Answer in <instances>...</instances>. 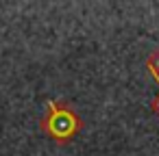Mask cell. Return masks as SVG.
Instances as JSON below:
<instances>
[{"label":"cell","mask_w":159,"mask_h":156,"mask_svg":"<svg viewBox=\"0 0 159 156\" xmlns=\"http://www.w3.org/2000/svg\"><path fill=\"white\" fill-rule=\"evenodd\" d=\"M81 126H83L81 117L76 115V111L68 102H63V100L48 102V113L42 119V128L50 139H55L57 143H66V141L76 137Z\"/></svg>","instance_id":"1"},{"label":"cell","mask_w":159,"mask_h":156,"mask_svg":"<svg viewBox=\"0 0 159 156\" xmlns=\"http://www.w3.org/2000/svg\"><path fill=\"white\" fill-rule=\"evenodd\" d=\"M146 67H148V72L159 74V50H152V52L148 54V59H146Z\"/></svg>","instance_id":"2"},{"label":"cell","mask_w":159,"mask_h":156,"mask_svg":"<svg viewBox=\"0 0 159 156\" xmlns=\"http://www.w3.org/2000/svg\"><path fill=\"white\" fill-rule=\"evenodd\" d=\"M150 76H152V78H155V82L159 85V74L150 72ZM152 111H155V113H159V98H155V100H152Z\"/></svg>","instance_id":"3"}]
</instances>
